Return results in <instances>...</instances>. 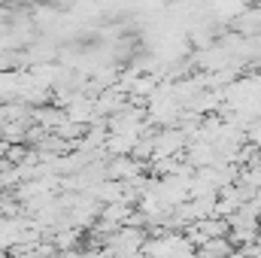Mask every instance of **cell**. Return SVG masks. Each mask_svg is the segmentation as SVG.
<instances>
[{
  "label": "cell",
  "instance_id": "2",
  "mask_svg": "<svg viewBox=\"0 0 261 258\" xmlns=\"http://www.w3.org/2000/svg\"><path fill=\"white\" fill-rule=\"evenodd\" d=\"M197 255H200V258H231V255H234V243H231L228 237L206 240L203 246H197Z\"/></svg>",
  "mask_w": 261,
  "mask_h": 258
},
{
  "label": "cell",
  "instance_id": "1",
  "mask_svg": "<svg viewBox=\"0 0 261 258\" xmlns=\"http://www.w3.org/2000/svg\"><path fill=\"white\" fill-rule=\"evenodd\" d=\"M140 167H143L140 161H134L130 155H122V158H113V161H110V170H107V176H110L113 183H119V179H134Z\"/></svg>",
  "mask_w": 261,
  "mask_h": 258
}]
</instances>
